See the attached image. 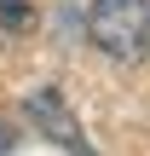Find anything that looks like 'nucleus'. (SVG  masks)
Instances as JSON below:
<instances>
[{
	"mask_svg": "<svg viewBox=\"0 0 150 156\" xmlns=\"http://www.w3.org/2000/svg\"><path fill=\"white\" fill-rule=\"evenodd\" d=\"M87 35H92L98 52H110L121 64L145 58V46H150V0H92Z\"/></svg>",
	"mask_w": 150,
	"mask_h": 156,
	"instance_id": "obj_1",
	"label": "nucleus"
},
{
	"mask_svg": "<svg viewBox=\"0 0 150 156\" xmlns=\"http://www.w3.org/2000/svg\"><path fill=\"white\" fill-rule=\"evenodd\" d=\"M0 151H12V127L6 122H0Z\"/></svg>",
	"mask_w": 150,
	"mask_h": 156,
	"instance_id": "obj_4",
	"label": "nucleus"
},
{
	"mask_svg": "<svg viewBox=\"0 0 150 156\" xmlns=\"http://www.w3.org/2000/svg\"><path fill=\"white\" fill-rule=\"evenodd\" d=\"M23 110H29V122H40V133H46L52 145H64L69 156H92V145L81 139V127H75V116H69V104L58 98V87H35V93L23 98Z\"/></svg>",
	"mask_w": 150,
	"mask_h": 156,
	"instance_id": "obj_2",
	"label": "nucleus"
},
{
	"mask_svg": "<svg viewBox=\"0 0 150 156\" xmlns=\"http://www.w3.org/2000/svg\"><path fill=\"white\" fill-rule=\"evenodd\" d=\"M29 17H35L29 0H0V23H6V29H29Z\"/></svg>",
	"mask_w": 150,
	"mask_h": 156,
	"instance_id": "obj_3",
	"label": "nucleus"
}]
</instances>
